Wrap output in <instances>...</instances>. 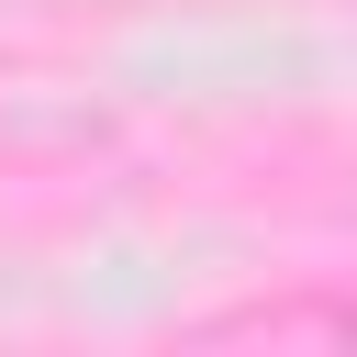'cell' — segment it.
<instances>
[]
</instances>
